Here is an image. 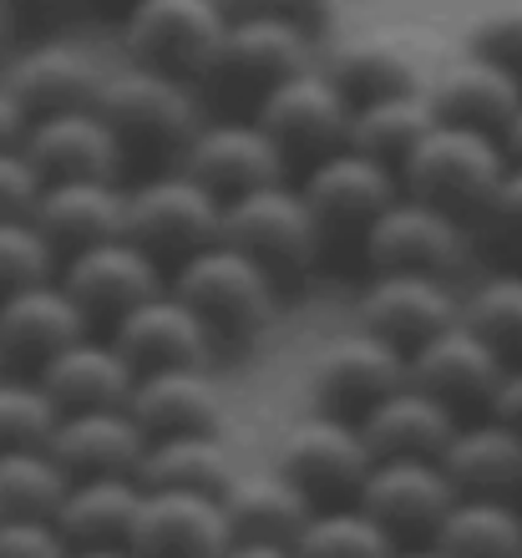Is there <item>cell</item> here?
<instances>
[{"label":"cell","mask_w":522,"mask_h":558,"mask_svg":"<svg viewBox=\"0 0 522 558\" xmlns=\"http://www.w3.org/2000/svg\"><path fill=\"white\" fill-rule=\"evenodd\" d=\"M208 5H218V11H229V15H233L239 5H244V0H208Z\"/></svg>","instance_id":"54"},{"label":"cell","mask_w":522,"mask_h":558,"mask_svg":"<svg viewBox=\"0 0 522 558\" xmlns=\"http://www.w3.org/2000/svg\"><path fill=\"white\" fill-rule=\"evenodd\" d=\"M315 61H319V41L309 31L259 11H233L208 87L229 92V97H248V107H254L269 87H279L284 76L305 72Z\"/></svg>","instance_id":"12"},{"label":"cell","mask_w":522,"mask_h":558,"mask_svg":"<svg viewBox=\"0 0 522 558\" xmlns=\"http://www.w3.org/2000/svg\"><path fill=\"white\" fill-rule=\"evenodd\" d=\"M168 290L214 330L218 345H248L279 320L284 290L269 269H259L248 254L214 239L208 250L189 254L168 269Z\"/></svg>","instance_id":"1"},{"label":"cell","mask_w":522,"mask_h":558,"mask_svg":"<svg viewBox=\"0 0 522 558\" xmlns=\"http://www.w3.org/2000/svg\"><path fill=\"white\" fill-rule=\"evenodd\" d=\"M502 366H508V355L493 351L472 325L457 320L406 355V381L436 397L441 407H451L457 416H482Z\"/></svg>","instance_id":"18"},{"label":"cell","mask_w":522,"mask_h":558,"mask_svg":"<svg viewBox=\"0 0 522 558\" xmlns=\"http://www.w3.org/2000/svg\"><path fill=\"white\" fill-rule=\"evenodd\" d=\"M66 483L72 477L61 472L51 447H5L0 452V518H51Z\"/></svg>","instance_id":"37"},{"label":"cell","mask_w":522,"mask_h":558,"mask_svg":"<svg viewBox=\"0 0 522 558\" xmlns=\"http://www.w3.org/2000/svg\"><path fill=\"white\" fill-rule=\"evenodd\" d=\"M15 31H21V21H15L11 0H0V61L15 51Z\"/></svg>","instance_id":"50"},{"label":"cell","mask_w":522,"mask_h":558,"mask_svg":"<svg viewBox=\"0 0 522 558\" xmlns=\"http://www.w3.org/2000/svg\"><path fill=\"white\" fill-rule=\"evenodd\" d=\"M46 447L66 477H107V472L137 477L147 437L128 407H92V412H61Z\"/></svg>","instance_id":"26"},{"label":"cell","mask_w":522,"mask_h":558,"mask_svg":"<svg viewBox=\"0 0 522 558\" xmlns=\"http://www.w3.org/2000/svg\"><path fill=\"white\" fill-rule=\"evenodd\" d=\"M432 122H436V112H432V97H426V82L406 87V92H386V97H371V102L350 107L345 147L396 168V162L421 143V133H426Z\"/></svg>","instance_id":"33"},{"label":"cell","mask_w":522,"mask_h":558,"mask_svg":"<svg viewBox=\"0 0 522 558\" xmlns=\"http://www.w3.org/2000/svg\"><path fill=\"white\" fill-rule=\"evenodd\" d=\"M36 381H41L46 397L57 401V412H92V407H128L137 371H132V361L117 351L112 340L87 330L82 340L61 345L36 371Z\"/></svg>","instance_id":"27"},{"label":"cell","mask_w":522,"mask_h":558,"mask_svg":"<svg viewBox=\"0 0 522 558\" xmlns=\"http://www.w3.org/2000/svg\"><path fill=\"white\" fill-rule=\"evenodd\" d=\"M218 508L229 518L233 538H275V544H294L315 513V502L275 468H239L233 483L218 493Z\"/></svg>","instance_id":"30"},{"label":"cell","mask_w":522,"mask_h":558,"mask_svg":"<svg viewBox=\"0 0 522 558\" xmlns=\"http://www.w3.org/2000/svg\"><path fill=\"white\" fill-rule=\"evenodd\" d=\"M46 178L26 158V147H0V219H26L41 198Z\"/></svg>","instance_id":"44"},{"label":"cell","mask_w":522,"mask_h":558,"mask_svg":"<svg viewBox=\"0 0 522 558\" xmlns=\"http://www.w3.org/2000/svg\"><path fill=\"white\" fill-rule=\"evenodd\" d=\"M432 548L447 558H518L522 554V508L512 498H457Z\"/></svg>","instance_id":"34"},{"label":"cell","mask_w":522,"mask_h":558,"mask_svg":"<svg viewBox=\"0 0 522 558\" xmlns=\"http://www.w3.org/2000/svg\"><path fill=\"white\" fill-rule=\"evenodd\" d=\"M66 5H76V0H11V11H15V21H51V15H61Z\"/></svg>","instance_id":"49"},{"label":"cell","mask_w":522,"mask_h":558,"mask_svg":"<svg viewBox=\"0 0 522 558\" xmlns=\"http://www.w3.org/2000/svg\"><path fill=\"white\" fill-rule=\"evenodd\" d=\"M466 51L522 82V0H502V5H487V11L472 15L466 21Z\"/></svg>","instance_id":"41"},{"label":"cell","mask_w":522,"mask_h":558,"mask_svg":"<svg viewBox=\"0 0 522 558\" xmlns=\"http://www.w3.org/2000/svg\"><path fill=\"white\" fill-rule=\"evenodd\" d=\"M57 416V401L46 397L36 376L0 371V452L5 447H46Z\"/></svg>","instance_id":"39"},{"label":"cell","mask_w":522,"mask_h":558,"mask_svg":"<svg viewBox=\"0 0 522 558\" xmlns=\"http://www.w3.org/2000/svg\"><path fill=\"white\" fill-rule=\"evenodd\" d=\"M462 416L441 407L436 397H426L421 386H396L376 407H365L355 416L371 457H441V447L451 441Z\"/></svg>","instance_id":"29"},{"label":"cell","mask_w":522,"mask_h":558,"mask_svg":"<svg viewBox=\"0 0 522 558\" xmlns=\"http://www.w3.org/2000/svg\"><path fill=\"white\" fill-rule=\"evenodd\" d=\"M294 189L305 193V204H309V214H315L325 244H330V239L361 244L365 229L401 198V178H396L391 162L365 158L355 147H335V153L309 162Z\"/></svg>","instance_id":"10"},{"label":"cell","mask_w":522,"mask_h":558,"mask_svg":"<svg viewBox=\"0 0 522 558\" xmlns=\"http://www.w3.org/2000/svg\"><path fill=\"white\" fill-rule=\"evenodd\" d=\"M497 137H502V153H508V162H522V107L512 112V122Z\"/></svg>","instance_id":"51"},{"label":"cell","mask_w":522,"mask_h":558,"mask_svg":"<svg viewBox=\"0 0 522 558\" xmlns=\"http://www.w3.org/2000/svg\"><path fill=\"white\" fill-rule=\"evenodd\" d=\"M72 558H137L128 544H97V548H72Z\"/></svg>","instance_id":"52"},{"label":"cell","mask_w":522,"mask_h":558,"mask_svg":"<svg viewBox=\"0 0 522 558\" xmlns=\"http://www.w3.org/2000/svg\"><path fill=\"white\" fill-rule=\"evenodd\" d=\"M107 66L92 57L82 41L66 36H41V41L15 46L0 61V82L11 87L26 118H46V112H72V107H92L102 92Z\"/></svg>","instance_id":"16"},{"label":"cell","mask_w":522,"mask_h":558,"mask_svg":"<svg viewBox=\"0 0 522 558\" xmlns=\"http://www.w3.org/2000/svg\"><path fill=\"white\" fill-rule=\"evenodd\" d=\"M61 254L51 250V239L36 229V219H0V294L57 279Z\"/></svg>","instance_id":"40"},{"label":"cell","mask_w":522,"mask_h":558,"mask_svg":"<svg viewBox=\"0 0 522 558\" xmlns=\"http://www.w3.org/2000/svg\"><path fill=\"white\" fill-rule=\"evenodd\" d=\"M462 325H472L493 351L518 361L522 355V269L482 275L477 284L462 294Z\"/></svg>","instance_id":"38"},{"label":"cell","mask_w":522,"mask_h":558,"mask_svg":"<svg viewBox=\"0 0 522 558\" xmlns=\"http://www.w3.org/2000/svg\"><path fill=\"white\" fill-rule=\"evenodd\" d=\"M239 468H244L239 452L218 432H183V437L147 441L143 462H137V483L158 487V493H208V498H218Z\"/></svg>","instance_id":"31"},{"label":"cell","mask_w":522,"mask_h":558,"mask_svg":"<svg viewBox=\"0 0 522 558\" xmlns=\"http://www.w3.org/2000/svg\"><path fill=\"white\" fill-rule=\"evenodd\" d=\"M223 244L248 254L259 269L279 279V290L305 279L325 254V234H319L315 214H309L305 193L294 183H269V189L239 193L223 204Z\"/></svg>","instance_id":"5"},{"label":"cell","mask_w":522,"mask_h":558,"mask_svg":"<svg viewBox=\"0 0 522 558\" xmlns=\"http://www.w3.org/2000/svg\"><path fill=\"white\" fill-rule=\"evenodd\" d=\"M223 558H300L294 544H275V538H233Z\"/></svg>","instance_id":"48"},{"label":"cell","mask_w":522,"mask_h":558,"mask_svg":"<svg viewBox=\"0 0 522 558\" xmlns=\"http://www.w3.org/2000/svg\"><path fill=\"white\" fill-rule=\"evenodd\" d=\"M218 234H223V198H214L178 162L128 183V239H137L162 269L208 250Z\"/></svg>","instance_id":"6"},{"label":"cell","mask_w":522,"mask_h":558,"mask_svg":"<svg viewBox=\"0 0 522 558\" xmlns=\"http://www.w3.org/2000/svg\"><path fill=\"white\" fill-rule=\"evenodd\" d=\"M178 168L198 178L223 204L239 193L269 189V183H290V162L254 118H204V128L183 147Z\"/></svg>","instance_id":"15"},{"label":"cell","mask_w":522,"mask_h":558,"mask_svg":"<svg viewBox=\"0 0 522 558\" xmlns=\"http://www.w3.org/2000/svg\"><path fill=\"white\" fill-rule=\"evenodd\" d=\"M391 558H447V554H441V548H432V544H401Z\"/></svg>","instance_id":"53"},{"label":"cell","mask_w":522,"mask_h":558,"mask_svg":"<svg viewBox=\"0 0 522 558\" xmlns=\"http://www.w3.org/2000/svg\"><path fill=\"white\" fill-rule=\"evenodd\" d=\"M319 66H325L335 87L350 97V107L426 82L416 57L396 41H350V46H340V51H330V57H319Z\"/></svg>","instance_id":"35"},{"label":"cell","mask_w":522,"mask_h":558,"mask_svg":"<svg viewBox=\"0 0 522 558\" xmlns=\"http://www.w3.org/2000/svg\"><path fill=\"white\" fill-rule=\"evenodd\" d=\"M21 147L46 183H57V178H122V168H128V153L112 137V128L97 118V107L31 118Z\"/></svg>","instance_id":"23"},{"label":"cell","mask_w":522,"mask_h":558,"mask_svg":"<svg viewBox=\"0 0 522 558\" xmlns=\"http://www.w3.org/2000/svg\"><path fill=\"white\" fill-rule=\"evenodd\" d=\"M0 558H72L57 518H0Z\"/></svg>","instance_id":"43"},{"label":"cell","mask_w":522,"mask_h":558,"mask_svg":"<svg viewBox=\"0 0 522 558\" xmlns=\"http://www.w3.org/2000/svg\"><path fill=\"white\" fill-rule=\"evenodd\" d=\"M426 97H432L436 122H462V128H482V133H502L512 122V112L522 107V82L493 61L462 57L441 61L426 76Z\"/></svg>","instance_id":"28"},{"label":"cell","mask_w":522,"mask_h":558,"mask_svg":"<svg viewBox=\"0 0 522 558\" xmlns=\"http://www.w3.org/2000/svg\"><path fill=\"white\" fill-rule=\"evenodd\" d=\"M128 548L137 558H223L233 548V533L218 498H208V493L143 487Z\"/></svg>","instance_id":"21"},{"label":"cell","mask_w":522,"mask_h":558,"mask_svg":"<svg viewBox=\"0 0 522 558\" xmlns=\"http://www.w3.org/2000/svg\"><path fill=\"white\" fill-rule=\"evenodd\" d=\"M31 219L66 259L87 244L128 234V183L122 178H57L41 189Z\"/></svg>","instance_id":"22"},{"label":"cell","mask_w":522,"mask_h":558,"mask_svg":"<svg viewBox=\"0 0 522 558\" xmlns=\"http://www.w3.org/2000/svg\"><path fill=\"white\" fill-rule=\"evenodd\" d=\"M128 412L143 426L147 441L183 437V432H218V422H223V386H218L214 366L143 371L128 397Z\"/></svg>","instance_id":"24"},{"label":"cell","mask_w":522,"mask_h":558,"mask_svg":"<svg viewBox=\"0 0 522 558\" xmlns=\"http://www.w3.org/2000/svg\"><path fill=\"white\" fill-rule=\"evenodd\" d=\"M457 320H462V290L436 275H365L355 294V325L401 345L406 355Z\"/></svg>","instance_id":"17"},{"label":"cell","mask_w":522,"mask_h":558,"mask_svg":"<svg viewBox=\"0 0 522 558\" xmlns=\"http://www.w3.org/2000/svg\"><path fill=\"white\" fill-rule=\"evenodd\" d=\"M472 229L502 244V250H522V162H508V173H502V183L493 189Z\"/></svg>","instance_id":"42"},{"label":"cell","mask_w":522,"mask_h":558,"mask_svg":"<svg viewBox=\"0 0 522 558\" xmlns=\"http://www.w3.org/2000/svg\"><path fill=\"white\" fill-rule=\"evenodd\" d=\"M26 112H21V102L11 97V87L0 82V147H21V137H26Z\"/></svg>","instance_id":"47"},{"label":"cell","mask_w":522,"mask_h":558,"mask_svg":"<svg viewBox=\"0 0 522 558\" xmlns=\"http://www.w3.org/2000/svg\"><path fill=\"white\" fill-rule=\"evenodd\" d=\"M97 5H117V15H122V11L132 5V0H97Z\"/></svg>","instance_id":"55"},{"label":"cell","mask_w":522,"mask_h":558,"mask_svg":"<svg viewBox=\"0 0 522 558\" xmlns=\"http://www.w3.org/2000/svg\"><path fill=\"white\" fill-rule=\"evenodd\" d=\"M371 462H376V457L365 447L361 426L350 422V416L315 412V407H309L305 416H294V422L279 432L275 457H269V468L284 472L315 508L355 502Z\"/></svg>","instance_id":"8"},{"label":"cell","mask_w":522,"mask_h":558,"mask_svg":"<svg viewBox=\"0 0 522 558\" xmlns=\"http://www.w3.org/2000/svg\"><path fill=\"white\" fill-rule=\"evenodd\" d=\"M92 107L112 128V137L122 143L128 158L153 153V158H168V168L183 158V147L204 128L198 87L178 82V76L147 72V66H132V61L128 66H107L102 92H97Z\"/></svg>","instance_id":"3"},{"label":"cell","mask_w":522,"mask_h":558,"mask_svg":"<svg viewBox=\"0 0 522 558\" xmlns=\"http://www.w3.org/2000/svg\"><path fill=\"white\" fill-rule=\"evenodd\" d=\"M457 498L462 493L451 487L436 457H376L355 493V508H365L396 544H432Z\"/></svg>","instance_id":"13"},{"label":"cell","mask_w":522,"mask_h":558,"mask_svg":"<svg viewBox=\"0 0 522 558\" xmlns=\"http://www.w3.org/2000/svg\"><path fill=\"white\" fill-rule=\"evenodd\" d=\"M300 558H391L396 538L380 529L376 518L355 508V502H330V508H315L309 523L294 538Z\"/></svg>","instance_id":"36"},{"label":"cell","mask_w":522,"mask_h":558,"mask_svg":"<svg viewBox=\"0 0 522 558\" xmlns=\"http://www.w3.org/2000/svg\"><path fill=\"white\" fill-rule=\"evenodd\" d=\"M87 330H97V325L61 290V279H41V284L0 294V371L36 376L61 345L82 340Z\"/></svg>","instance_id":"19"},{"label":"cell","mask_w":522,"mask_h":558,"mask_svg":"<svg viewBox=\"0 0 522 558\" xmlns=\"http://www.w3.org/2000/svg\"><path fill=\"white\" fill-rule=\"evenodd\" d=\"M518 558H522V554H518Z\"/></svg>","instance_id":"56"},{"label":"cell","mask_w":522,"mask_h":558,"mask_svg":"<svg viewBox=\"0 0 522 558\" xmlns=\"http://www.w3.org/2000/svg\"><path fill=\"white\" fill-rule=\"evenodd\" d=\"M487 416H497V422H508V426H522V355L502 366V376H497V386H493V401H487Z\"/></svg>","instance_id":"46"},{"label":"cell","mask_w":522,"mask_h":558,"mask_svg":"<svg viewBox=\"0 0 522 558\" xmlns=\"http://www.w3.org/2000/svg\"><path fill=\"white\" fill-rule=\"evenodd\" d=\"M365 275H436L457 279L472 259V223L451 219L447 208L401 193L355 244Z\"/></svg>","instance_id":"7"},{"label":"cell","mask_w":522,"mask_h":558,"mask_svg":"<svg viewBox=\"0 0 522 558\" xmlns=\"http://www.w3.org/2000/svg\"><path fill=\"white\" fill-rule=\"evenodd\" d=\"M122 26V57L147 72L178 76L189 87H208L229 31V11H218L208 0H132L117 15Z\"/></svg>","instance_id":"4"},{"label":"cell","mask_w":522,"mask_h":558,"mask_svg":"<svg viewBox=\"0 0 522 558\" xmlns=\"http://www.w3.org/2000/svg\"><path fill=\"white\" fill-rule=\"evenodd\" d=\"M436 462L462 498H512L522 493V426L487 412L462 416Z\"/></svg>","instance_id":"25"},{"label":"cell","mask_w":522,"mask_h":558,"mask_svg":"<svg viewBox=\"0 0 522 558\" xmlns=\"http://www.w3.org/2000/svg\"><path fill=\"white\" fill-rule=\"evenodd\" d=\"M502 173H508L502 137L482 133V128H462V122H432L421 133V143L396 162L401 193L447 208L451 219L462 223H477Z\"/></svg>","instance_id":"2"},{"label":"cell","mask_w":522,"mask_h":558,"mask_svg":"<svg viewBox=\"0 0 522 558\" xmlns=\"http://www.w3.org/2000/svg\"><path fill=\"white\" fill-rule=\"evenodd\" d=\"M248 118L259 122L264 133L275 137V147L284 153V162H315L335 147H345L350 128V97L330 82L325 66H305V72L284 76L279 87H269L259 102L248 107Z\"/></svg>","instance_id":"11"},{"label":"cell","mask_w":522,"mask_h":558,"mask_svg":"<svg viewBox=\"0 0 522 558\" xmlns=\"http://www.w3.org/2000/svg\"><path fill=\"white\" fill-rule=\"evenodd\" d=\"M107 340L132 361V371H168V366H214L218 340L173 290L132 305L122 320L107 325Z\"/></svg>","instance_id":"20"},{"label":"cell","mask_w":522,"mask_h":558,"mask_svg":"<svg viewBox=\"0 0 522 558\" xmlns=\"http://www.w3.org/2000/svg\"><path fill=\"white\" fill-rule=\"evenodd\" d=\"M57 279H61V290L82 305V315H87L92 325L122 320L132 305H143V300H153L158 290H168V269L128 234L66 254Z\"/></svg>","instance_id":"14"},{"label":"cell","mask_w":522,"mask_h":558,"mask_svg":"<svg viewBox=\"0 0 522 558\" xmlns=\"http://www.w3.org/2000/svg\"><path fill=\"white\" fill-rule=\"evenodd\" d=\"M396 386H406V351L371 336L365 325H345V330L325 336L305 366L309 407L330 416H350V422Z\"/></svg>","instance_id":"9"},{"label":"cell","mask_w":522,"mask_h":558,"mask_svg":"<svg viewBox=\"0 0 522 558\" xmlns=\"http://www.w3.org/2000/svg\"><path fill=\"white\" fill-rule=\"evenodd\" d=\"M239 11H259V15H275V21H290V26L309 31L319 41V31L335 21L340 0H244Z\"/></svg>","instance_id":"45"},{"label":"cell","mask_w":522,"mask_h":558,"mask_svg":"<svg viewBox=\"0 0 522 558\" xmlns=\"http://www.w3.org/2000/svg\"><path fill=\"white\" fill-rule=\"evenodd\" d=\"M143 502V483L128 472H107V477H72L57 502V529L66 533L72 548L97 544H128L132 518Z\"/></svg>","instance_id":"32"}]
</instances>
